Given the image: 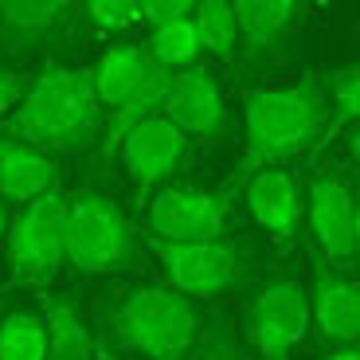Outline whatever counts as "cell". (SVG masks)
<instances>
[{
	"label": "cell",
	"instance_id": "11",
	"mask_svg": "<svg viewBox=\"0 0 360 360\" xmlns=\"http://www.w3.org/2000/svg\"><path fill=\"white\" fill-rule=\"evenodd\" d=\"M309 231L329 262L356 255V204L341 176H314L309 184Z\"/></svg>",
	"mask_w": 360,
	"mask_h": 360
},
{
	"label": "cell",
	"instance_id": "2",
	"mask_svg": "<svg viewBox=\"0 0 360 360\" xmlns=\"http://www.w3.org/2000/svg\"><path fill=\"white\" fill-rule=\"evenodd\" d=\"M321 90L314 79L297 86H266L243 94V122H247V149L235 180L243 184L259 169H278L282 157L302 153L321 134Z\"/></svg>",
	"mask_w": 360,
	"mask_h": 360
},
{
	"label": "cell",
	"instance_id": "18",
	"mask_svg": "<svg viewBox=\"0 0 360 360\" xmlns=\"http://www.w3.org/2000/svg\"><path fill=\"white\" fill-rule=\"evenodd\" d=\"M149 63H157L161 71H176V67H188L192 59L200 55V39H196V27H192V16L188 20H172V24H161L149 32Z\"/></svg>",
	"mask_w": 360,
	"mask_h": 360
},
{
	"label": "cell",
	"instance_id": "26",
	"mask_svg": "<svg viewBox=\"0 0 360 360\" xmlns=\"http://www.w3.org/2000/svg\"><path fill=\"white\" fill-rule=\"evenodd\" d=\"M20 98H24V82H20V75L0 71V117L8 114V110H16Z\"/></svg>",
	"mask_w": 360,
	"mask_h": 360
},
{
	"label": "cell",
	"instance_id": "3",
	"mask_svg": "<svg viewBox=\"0 0 360 360\" xmlns=\"http://www.w3.org/2000/svg\"><path fill=\"white\" fill-rule=\"evenodd\" d=\"M114 337L145 360H188L200 341V314L172 286H137L114 306Z\"/></svg>",
	"mask_w": 360,
	"mask_h": 360
},
{
	"label": "cell",
	"instance_id": "20",
	"mask_svg": "<svg viewBox=\"0 0 360 360\" xmlns=\"http://www.w3.org/2000/svg\"><path fill=\"white\" fill-rule=\"evenodd\" d=\"M192 27H196L200 47L212 55H231L235 44H239L231 4H224V0H204V4H196L192 8Z\"/></svg>",
	"mask_w": 360,
	"mask_h": 360
},
{
	"label": "cell",
	"instance_id": "6",
	"mask_svg": "<svg viewBox=\"0 0 360 360\" xmlns=\"http://www.w3.org/2000/svg\"><path fill=\"white\" fill-rule=\"evenodd\" d=\"M247 325H251V341L262 360H290L297 345L306 341L309 329V302L302 282L294 278L266 282L255 294Z\"/></svg>",
	"mask_w": 360,
	"mask_h": 360
},
{
	"label": "cell",
	"instance_id": "24",
	"mask_svg": "<svg viewBox=\"0 0 360 360\" xmlns=\"http://www.w3.org/2000/svg\"><path fill=\"white\" fill-rule=\"evenodd\" d=\"M188 360H251V356L235 345V337L227 333L224 325H212L204 333V341L188 352Z\"/></svg>",
	"mask_w": 360,
	"mask_h": 360
},
{
	"label": "cell",
	"instance_id": "23",
	"mask_svg": "<svg viewBox=\"0 0 360 360\" xmlns=\"http://www.w3.org/2000/svg\"><path fill=\"white\" fill-rule=\"evenodd\" d=\"M86 20L102 32H126V27L141 24V12H137V0H90Z\"/></svg>",
	"mask_w": 360,
	"mask_h": 360
},
{
	"label": "cell",
	"instance_id": "15",
	"mask_svg": "<svg viewBox=\"0 0 360 360\" xmlns=\"http://www.w3.org/2000/svg\"><path fill=\"white\" fill-rule=\"evenodd\" d=\"M153 71L157 63H149V55L141 47H110L98 59V67L90 71V86H94L102 114H110V110H117L122 102L134 98Z\"/></svg>",
	"mask_w": 360,
	"mask_h": 360
},
{
	"label": "cell",
	"instance_id": "14",
	"mask_svg": "<svg viewBox=\"0 0 360 360\" xmlns=\"http://www.w3.org/2000/svg\"><path fill=\"white\" fill-rule=\"evenodd\" d=\"M55 184H59V169L51 157L16 137H0V200L32 204L55 192Z\"/></svg>",
	"mask_w": 360,
	"mask_h": 360
},
{
	"label": "cell",
	"instance_id": "21",
	"mask_svg": "<svg viewBox=\"0 0 360 360\" xmlns=\"http://www.w3.org/2000/svg\"><path fill=\"white\" fill-rule=\"evenodd\" d=\"M67 12L63 0H0V27L8 36H39Z\"/></svg>",
	"mask_w": 360,
	"mask_h": 360
},
{
	"label": "cell",
	"instance_id": "5",
	"mask_svg": "<svg viewBox=\"0 0 360 360\" xmlns=\"http://www.w3.org/2000/svg\"><path fill=\"white\" fill-rule=\"evenodd\" d=\"M63 231H67V196L59 188L24 204L8 231V266L12 278L27 286H44L63 266Z\"/></svg>",
	"mask_w": 360,
	"mask_h": 360
},
{
	"label": "cell",
	"instance_id": "25",
	"mask_svg": "<svg viewBox=\"0 0 360 360\" xmlns=\"http://www.w3.org/2000/svg\"><path fill=\"white\" fill-rule=\"evenodd\" d=\"M192 0H137V12H141V24L161 27L172 24V20H188L192 16Z\"/></svg>",
	"mask_w": 360,
	"mask_h": 360
},
{
	"label": "cell",
	"instance_id": "1",
	"mask_svg": "<svg viewBox=\"0 0 360 360\" xmlns=\"http://www.w3.org/2000/svg\"><path fill=\"white\" fill-rule=\"evenodd\" d=\"M102 129V106L86 71L47 67L12 110L8 137L39 153H79Z\"/></svg>",
	"mask_w": 360,
	"mask_h": 360
},
{
	"label": "cell",
	"instance_id": "16",
	"mask_svg": "<svg viewBox=\"0 0 360 360\" xmlns=\"http://www.w3.org/2000/svg\"><path fill=\"white\" fill-rule=\"evenodd\" d=\"M297 4L294 0H235L231 16H235V32L251 51H266L282 39L290 24L297 20Z\"/></svg>",
	"mask_w": 360,
	"mask_h": 360
},
{
	"label": "cell",
	"instance_id": "19",
	"mask_svg": "<svg viewBox=\"0 0 360 360\" xmlns=\"http://www.w3.org/2000/svg\"><path fill=\"white\" fill-rule=\"evenodd\" d=\"M47 329L36 314H8L0 321V360H44Z\"/></svg>",
	"mask_w": 360,
	"mask_h": 360
},
{
	"label": "cell",
	"instance_id": "7",
	"mask_svg": "<svg viewBox=\"0 0 360 360\" xmlns=\"http://www.w3.org/2000/svg\"><path fill=\"white\" fill-rule=\"evenodd\" d=\"M145 224H149L157 243H212L224 235L227 204L216 192L161 188L149 200Z\"/></svg>",
	"mask_w": 360,
	"mask_h": 360
},
{
	"label": "cell",
	"instance_id": "22",
	"mask_svg": "<svg viewBox=\"0 0 360 360\" xmlns=\"http://www.w3.org/2000/svg\"><path fill=\"white\" fill-rule=\"evenodd\" d=\"M329 98H333V117H329L321 141H333L341 129L356 126V117H360V71H356V67L337 71L333 86H329Z\"/></svg>",
	"mask_w": 360,
	"mask_h": 360
},
{
	"label": "cell",
	"instance_id": "8",
	"mask_svg": "<svg viewBox=\"0 0 360 360\" xmlns=\"http://www.w3.org/2000/svg\"><path fill=\"white\" fill-rule=\"evenodd\" d=\"M169 286L184 297H216L239 278V255L224 239L212 243H157Z\"/></svg>",
	"mask_w": 360,
	"mask_h": 360
},
{
	"label": "cell",
	"instance_id": "28",
	"mask_svg": "<svg viewBox=\"0 0 360 360\" xmlns=\"http://www.w3.org/2000/svg\"><path fill=\"white\" fill-rule=\"evenodd\" d=\"M4 231H8V219H4V200H0V239H4Z\"/></svg>",
	"mask_w": 360,
	"mask_h": 360
},
{
	"label": "cell",
	"instance_id": "10",
	"mask_svg": "<svg viewBox=\"0 0 360 360\" xmlns=\"http://www.w3.org/2000/svg\"><path fill=\"white\" fill-rule=\"evenodd\" d=\"M184 153H188L184 134L176 126H169L161 114L137 122L126 134V141L117 145V157L129 169V180H134L137 196L153 192L165 176H172V169L184 161Z\"/></svg>",
	"mask_w": 360,
	"mask_h": 360
},
{
	"label": "cell",
	"instance_id": "12",
	"mask_svg": "<svg viewBox=\"0 0 360 360\" xmlns=\"http://www.w3.org/2000/svg\"><path fill=\"white\" fill-rule=\"evenodd\" d=\"M309 302V321L317 325V333L333 345L352 349V341L360 337V294L356 282L337 274L333 266H317L314 290L306 294Z\"/></svg>",
	"mask_w": 360,
	"mask_h": 360
},
{
	"label": "cell",
	"instance_id": "27",
	"mask_svg": "<svg viewBox=\"0 0 360 360\" xmlns=\"http://www.w3.org/2000/svg\"><path fill=\"white\" fill-rule=\"evenodd\" d=\"M325 360H360V356H356V349H341V352H333V356H325Z\"/></svg>",
	"mask_w": 360,
	"mask_h": 360
},
{
	"label": "cell",
	"instance_id": "4",
	"mask_svg": "<svg viewBox=\"0 0 360 360\" xmlns=\"http://www.w3.org/2000/svg\"><path fill=\"white\" fill-rule=\"evenodd\" d=\"M134 231L122 207L102 192H79L67 200V231H63V262L79 274H110L134 266Z\"/></svg>",
	"mask_w": 360,
	"mask_h": 360
},
{
	"label": "cell",
	"instance_id": "9",
	"mask_svg": "<svg viewBox=\"0 0 360 360\" xmlns=\"http://www.w3.org/2000/svg\"><path fill=\"white\" fill-rule=\"evenodd\" d=\"M161 117L169 126H176L196 141H216L224 137L227 129V106H224V94H219L216 79L207 67H188L169 79V90H165V102H161Z\"/></svg>",
	"mask_w": 360,
	"mask_h": 360
},
{
	"label": "cell",
	"instance_id": "13",
	"mask_svg": "<svg viewBox=\"0 0 360 360\" xmlns=\"http://www.w3.org/2000/svg\"><path fill=\"white\" fill-rule=\"evenodd\" d=\"M243 192H247V207H251L255 224L266 227L274 239H290L297 231L302 200H297V188L286 169H259L255 176L243 180Z\"/></svg>",
	"mask_w": 360,
	"mask_h": 360
},
{
	"label": "cell",
	"instance_id": "17",
	"mask_svg": "<svg viewBox=\"0 0 360 360\" xmlns=\"http://www.w3.org/2000/svg\"><path fill=\"white\" fill-rule=\"evenodd\" d=\"M44 329H47V356L44 360H94V337H90L86 321L79 309L47 297L44 302Z\"/></svg>",
	"mask_w": 360,
	"mask_h": 360
}]
</instances>
